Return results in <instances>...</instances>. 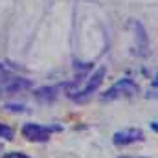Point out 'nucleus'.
Segmentation results:
<instances>
[{
  "mask_svg": "<svg viewBox=\"0 0 158 158\" xmlns=\"http://www.w3.org/2000/svg\"><path fill=\"white\" fill-rule=\"evenodd\" d=\"M105 74H107V70L101 66V68H98L90 77L86 79V85L77 90V92H68V98L72 99V101H77V103H85V101H88L90 99V96L94 94V92H98V88L101 86V83H103V79H105Z\"/></svg>",
  "mask_w": 158,
  "mask_h": 158,
  "instance_id": "nucleus-1",
  "label": "nucleus"
},
{
  "mask_svg": "<svg viewBox=\"0 0 158 158\" xmlns=\"http://www.w3.org/2000/svg\"><path fill=\"white\" fill-rule=\"evenodd\" d=\"M55 131H61V127L59 125L46 127V125H40V123H24L20 132L30 142H48L52 132H55Z\"/></svg>",
  "mask_w": 158,
  "mask_h": 158,
  "instance_id": "nucleus-2",
  "label": "nucleus"
},
{
  "mask_svg": "<svg viewBox=\"0 0 158 158\" xmlns=\"http://www.w3.org/2000/svg\"><path fill=\"white\" fill-rule=\"evenodd\" d=\"M138 92V85L129 77L119 79L118 83H114L103 96H101V101H112V99H118L123 96H134Z\"/></svg>",
  "mask_w": 158,
  "mask_h": 158,
  "instance_id": "nucleus-3",
  "label": "nucleus"
},
{
  "mask_svg": "<svg viewBox=\"0 0 158 158\" xmlns=\"http://www.w3.org/2000/svg\"><path fill=\"white\" fill-rule=\"evenodd\" d=\"M143 140H145L143 131L136 129V127H129V129L118 131L112 136V143L118 145V147H125V145H131V143H136V142H143Z\"/></svg>",
  "mask_w": 158,
  "mask_h": 158,
  "instance_id": "nucleus-4",
  "label": "nucleus"
},
{
  "mask_svg": "<svg viewBox=\"0 0 158 158\" xmlns=\"http://www.w3.org/2000/svg\"><path fill=\"white\" fill-rule=\"evenodd\" d=\"M31 86H33V83H31L30 79L13 77V79H9L6 85H2L0 94H4V96H7V94H19V92H24V90H28V88H31Z\"/></svg>",
  "mask_w": 158,
  "mask_h": 158,
  "instance_id": "nucleus-5",
  "label": "nucleus"
},
{
  "mask_svg": "<svg viewBox=\"0 0 158 158\" xmlns=\"http://www.w3.org/2000/svg\"><path fill=\"white\" fill-rule=\"evenodd\" d=\"M57 86H42L39 90H35V98L39 101H53L57 98Z\"/></svg>",
  "mask_w": 158,
  "mask_h": 158,
  "instance_id": "nucleus-6",
  "label": "nucleus"
},
{
  "mask_svg": "<svg viewBox=\"0 0 158 158\" xmlns=\"http://www.w3.org/2000/svg\"><path fill=\"white\" fill-rule=\"evenodd\" d=\"M13 136H15V131H13L9 125L0 123V138H4V140H13Z\"/></svg>",
  "mask_w": 158,
  "mask_h": 158,
  "instance_id": "nucleus-7",
  "label": "nucleus"
},
{
  "mask_svg": "<svg viewBox=\"0 0 158 158\" xmlns=\"http://www.w3.org/2000/svg\"><path fill=\"white\" fill-rule=\"evenodd\" d=\"M2 158H31L28 156L26 153H19V151H11V153H6Z\"/></svg>",
  "mask_w": 158,
  "mask_h": 158,
  "instance_id": "nucleus-8",
  "label": "nucleus"
},
{
  "mask_svg": "<svg viewBox=\"0 0 158 158\" xmlns=\"http://www.w3.org/2000/svg\"><path fill=\"white\" fill-rule=\"evenodd\" d=\"M6 77H7V68H6L4 63H0V83H2Z\"/></svg>",
  "mask_w": 158,
  "mask_h": 158,
  "instance_id": "nucleus-9",
  "label": "nucleus"
},
{
  "mask_svg": "<svg viewBox=\"0 0 158 158\" xmlns=\"http://www.w3.org/2000/svg\"><path fill=\"white\" fill-rule=\"evenodd\" d=\"M119 158H143V156H119Z\"/></svg>",
  "mask_w": 158,
  "mask_h": 158,
  "instance_id": "nucleus-10",
  "label": "nucleus"
},
{
  "mask_svg": "<svg viewBox=\"0 0 158 158\" xmlns=\"http://www.w3.org/2000/svg\"><path fill=\"white\" fill-rule=\"evenodd\" d=\"M0 151H2V143H0Z\"/></svg>",
  "mask_w": 158,
  "mask_h": 158,
  "instance_id": "nucleus-11",
  "label": "nucleus"
}]
</instances>
